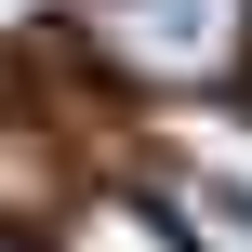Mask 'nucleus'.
<instances>
[{
  "mask_svg": "<svg viewBox=\"0 0 252 252\" xmlns=\"http://www.w3.org/2000/svg\"><path fill=\"white\" fill-rule=\"evenodd\" d=\"M53 252H199V239H186L173 199H146V186H93V199L53 213Z\"/></svg>",
  "mask_w": 252,
  "mask_h": 252,
  "instance_id": "f03ea898",
  "label": "nucleus"
},
{
  "mask_svg": "<svg viewBox=\"0 0 252 252\" xmlns=\"http://www.w3.org/2000/svg\"><path fill=\"white\" fill-rule=\"evenodd\" d=\"M80 40L146 93H226L252 66V0H80Z\"/></svg>",
  "mask_w": 252,
  "mask_h": 252,
  "instance_id": "f257e3e1",
  "label": "nucleus"
},
{
  "mask_svg": "<svg viewBox=\"0 0 252 252\" xmlns=\"http://www.w3.org/2000/svg\"><path fill=\"white\" fill-rule=\"evenodd\" d=\"M173 159H186V173H199L213 199H252V120H226V106H186Z\"/></svg>",
  "mask_w": 252,
  "mask_h": 252,
  "instance_id": "7ed1b4c3",
  "label": "nucleus"
},
{
  "mask_svg": "<svg viewBox=\"0 0 252 252\" xmlns=\"http://www.w3.org/2000/svg\"><path fill=\"white\" fill-rule=\"evenodd\" d=\"M173 213H186V239H199V252H252V199H213V186H186Z\"/></svg>",
  "mask_w": 252,
  "mask_h": 252,
  "instance_id": "20e7f679",
  "label": "nucleus"
}]
</instances>
